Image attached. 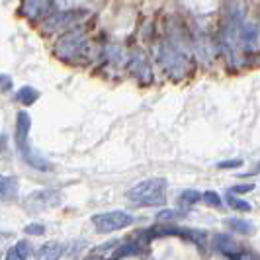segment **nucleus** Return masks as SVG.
Here are the masks:
<instances>
[{"instance_id": "f257e3e1", "label": "nucleus", "mask_w": 260, "mask_h": 260, "mask_svg": "<svg viewBox=\"0 0 260 260\" xmlns=\"http://www.w3.org/2000/svg\"><path fill=\"white\" fill-rule=\"evenodd\" d=\"M29 127H31V117L27 112H18L16 116V147L20 151V155L24 156L27 165L36 170H51V165L39 156L38 153H34V149L27 143V135H29Z\"/></svg>"}, {"instance_id": "f03ea898", "label": "nucleus", "mask_w": 260, "mask_h": 260, "mask_svg": "<svg viewBox=\"0 0 260 260\" xmlns=\"http://www.w3.org/2000/svg\"><path fill=\"white\" fill-rule=\"evenodd\" d=\"M165 194H167L165 178H149L127 190V198L137 206H162L167 202Z\"/></svg>"}, {"instance_id": "7ed1b4c3", "label": "nucleus", "mask_w": 260, "mask_h": 260, "mask_svg": "<svg viewBox=\"0 0 260 260\" xmlns=\"http://www.w3.org/2000/svg\"><path fill=\"white\" fill-rule=\"evenodd\" d=\"M86 45H88L86 34L82 29H71V31H67V34H63L61 38L57 39L55 55H57V59L71 63V61H77V59L84 57Z\"/></svg>"}, {"instance_id": "20e7f679", "label": "nucleus", "mask_w": 260, "mask_h": 260, "mask_svg": "<svg viewBox=\"0 0 260 260\" xmlns=\"http://www.w3.org/2000/svg\"><path fill=\"white\" fill-rule=\"evenodd\" d=\"M158 59H160V65L165 67V71L172 77H184L188 73V57L172 41H165L160 45Z\"/></svg>"}, {"instance_id": "39448f33", "label": "nucleus", "mask_w": 260, "mask_h": 260, "mask_svg": "<svg viewBox=\"0 0 260 260\" xmlns=\"http://www.w3.org/2000/svg\"><path fill=\"white\" fill-rule=\"evenodd\" d=\"M180 237V239H186V241H192L196 243L200 248L206 247V233L204 231H198V229H184V227H172V225H156L153 229H145L141 233V239L143 241H149L153 237Z\"/></svg>"}, {"instance_id": "423d86ee", "label": "nucleus", "mask_w": 260, "mask_h": 260, "mask_svg": "<svg viewBox=\"0 0 260 260\" xmlns=\"http://www.w3.org/2000/svg\"><path fill=\"white\" fill-rule=\"evenodd\" d=\"M135 217L127 213V211H106V213H96L92 217V223L96 227L98 233H112V231H119V229H125L133 225Z\"/></svg>"}, {"instance_id": "0eeeda50", "label": "nucleus", "mask_w": 260, "mask_h": 260, "mask_svg": "<svg viewBox=\"0 0 260 260\" xmlns=\"http://www.w3.org/2000/svg\"><path fill=\"white\" fill-rule=\"evenodd\" d=\"M53 10V0H22L20 14L27 20H39L49 16Z\"/></svg>"}, {"instance_id": "6e6552de", "label": "nucleus", "mask_w": 260, "mask_h": 260, "mask_svg": "<svg viewBox=\"0 0 260 260\" xmlns=\"http://www.w3.org/2000/svg\"><path fill=\"white\" fill-rule=\"evenodd\" d=\"M213 247L217 248L219 252H223L227 258H252L254 254H245V252H239V245H237V241H235L231 235H225V233H219L213 237Z\"/></svg>"}, {"instance_id": "1a4fd4ad", "label": "nucleus", "mask_w": 260, "mask_h": 260, "mask_svg": "<svg viewBox=\"0 0 260 260\" xmlns=\"http://www.w3.org/2000/svg\"><path fill=\"white\" fill-rule=\"evenodd\" d=\"M82 16H84V10H65V12H55V14H51L45 22H43V27H47V29L69 27V26H73V24H77Z\"/></svg>"}, {"instance_id": "9d476101", "label": "nucleus", "mask_w": 260, "mask_h": 260, "mask_svg": "<svg viewBox=\"0 0 260 260\" xmlns=\"http://www.w3.org/2000/svg\"><path fill=\"white\" fill-rule=\"evenodd\" d=\"M29 206L36 209H45V208H55L61 204V194L59 192H53V190H39L27 198Z\"/></svg>"}, {"instance_id": "9b49d317", "label": "nucleus", "mask_w": 260, "mask_h": 260, "mask_svg": "<svg viewBox=\"0 0 260 260\" xmlns=\"http://www.w3.org/2000/svg\"><path fill=\"white\" fill-rule=\"evenodd\" d=\"M18 188H20L18 178L6 176V174H0V200H2V202L12 200L14 196L18 194Z\"/></svg>"}, {"instance_id": "f8f14e48", "label": "nucleus", "mask_w": 260, "mask_h": 260, "mask_svg": "<svg viewBox=\"0 0 260 260\" xmlns=\"http://www.w3.org/2000/svg\"><path fill=\"white\" fill-rule=\"evenodd\" d=\"M63 254H65V245H61V243H45V245L36 252V256L41 260L43 258L57 260V258H61Z\"/></svg>"}, {"instance_id": "ddd939ff", "label": "nucleus", "mask_w": 260, "mask_h": 260, "mask_svg": "<svg viewBox=\"0 0 260 260\" xmlns=\"http://www.w3.org/2000/svg\"><path fill=\"white\" fill-rule=\"evenodd\" d=\"M29 256H31V245L27 241H18L6 252V258L8 260H27Z\"/></svg>"}, {"instance_id": "4468645a", "label": "nucleus", "mask_w": 260, "mask_h": 260, "mask_svg": "<svg viewBox=\"0 0 260 260\" xmlns=\"http://www.w3.org/2000/svg\"><path fill=\"white\" fill-rule=\"evenodd\" d=\"M256 39H258V27L252 26V24H248V26H243L239 29V41L243 43V47H254V43H256Z\"/></svg>"}, {"instance_id": "2eb2a0df", "label": "nucleus", "mask_w": 260, "mask_h": 260, "mask_svg": "<svg viewBox=\"0 0 260 260\" xmlns=\"http://www.w3.org/2000/svg\"><path fill=\"white\" fill-rule=\"evenodd\" d=\"M225 225L231 229V231H237V233L248 235L254 231V225L250 221H245V219H239V217H229L225 219Z\"/></svg>"}, {"instance_id": "dca6fc26", "label": "nucleus", "mask_w": 260, "mask_h": 260, "mask_svg": "<svg viewBox=\"0 0 260 260\" xmlns=\"http://www.w3.org/2000/svg\"><path fill=\"white\" fill-rule=\"evenodd\" d=\"M141 241L139 243H125L117 248L116 252L112 254L114 258H125V256H131V254H141Z\"/></svg>"}, {"instance_id": "f3484780", "label": "nucleus", "mask_w": 260, "mask_h": 260, "mask_svg": "<svg viewBox=\"0 0 260 260\" xmlns=\"http://www.w3.org/2000/svg\"><path fill=\"white\" fill-rule=\"evenodd\" d=\"M16 98H18L24 106H31L39 98V92L36 90V88H31V86H24L22 90H18Z\"/></svg>"}, {"instance_id": "a211bd4d", "label": "nucleus", "mask_w": 260, "mask_h": 260, "mask_svg": "<svg viewBox=\"0 0 260 260\" xmlns=\"http://www.w3.org/2000/svg\"><path fill=\"white\" fill-rule=\"evenodd\" d=\"M227 204H229V208L237 209V211H250V209H252L248 202L241 200V198H235L231 192H229V196H227Z\"/></svg>"}, {"instance_id": "6ab92c4d", "label": "nucleus", "mask_w": 260, "mask_h": 260, "mask_svg": "<svg viewBox=\"0 0 260 260\" xmlns=\"http://www.w3.org/2000/svg\"><path fill=\"white\" fill-rule=\"evenodd\" d=\"M202 200H204L206 204H209L211 208H221V204H223L219 194H217V192H211V190L204 192V194H202Z\"/></svg>"}, {"instance_id": "aec40b11", "label": "nucleus", "mask_w": 260, "mask_h": 260, "mask_svg": "<svg viewBox=\"0 0 260 260\" xmlns=\"http://www.w3.org/2000/svg\"><path fill=\"white\" fill-rule=\"evenodd\" d=\"M180 200L186 202V204H196V202H200L202 200V194L200 192H196V190H186L180 194Z\"/></svg>"}, {"instance_id": "412c9836", "label": "nucleus", "mask_w": 260, "mask_h": 260, "mask_svg": "<svg viewBox=\"0 0 260 260\" xmlns=\"http://www.w3.org/2000/svg\"><path fill=\"white\" fill-rule=\"evenodd\" d=\"M27 235H34V237H38V235H43L45 233V225H41V223H29L26 225V229H24Z\"/></svg>"}, {"instance_id": "4be33fe9", "label": "nucleus", "mask_w": 260, "mask_h": 260, "mask_svg": "<svg viewBox=\"0 0 260 260\" xmlns=\"http://www.w3.org/2000/svg\"><path fill=\"white\" fill-rule=\"evenodd\" d=\"M243 167V160L241 158H233V160H223L217 165V169H239Z\"/></svg>"}, {"instance_id": "5701e85b", "label": "nucleus", "mask_w": 260, "mask_h": 260, "mask_svg": "<svg viewBox=\"0 0 260 260\" xmlns=\"http://www.w3.org/2000/svg\"><path fill=\"white\" fill-rule=\"evenodd\" d=\"M254 190V184H241V186H233L229 192L231 194H247V192H252Z\"/></svg>"}, {"instance_id": "b1692460", "label": "nucleus", "mask_w": 260, "mask_h": 260, "mask_svg": "<svg viewBox=\"0 0 260 260\" xmlns=\"http://www.w3.org/2000/svg\"><path fill=\"white\" fill-rule=\"evenodd\" d=\"M12 88V78L8 75H0V90H10Z\"/></svg>"}, {"instance_id": "393cba45", "label": "nucleus", "mask_w": 260, "mask_h": 260, "mask_svg": "<svg viewBox=\"0 0 260 260\" xmlns=\"http://www.w3.org/2000/svg\"><path fill=\"white\" fill-rule=\"evenodd\" d=\"M172 217H178V211L176 209H167V211H160L158 213V219H172Z\"/></svg>"}, {"instance_id": "a878e982", "label": "nucleus", "mask_w": 260, "mask_h": 260, "mask_svg": "<svg viewBox=\"0 0 260 260\" xmlns=\"http://www.w3.org/2000/svg\"><path fill=\"white\" fill-rule=\"evenodd\" d=\"M254 174H260V162L256 165V169L250 170V172H247V174H243V176H254Z\"/></svg>"}]
</instances>
